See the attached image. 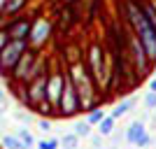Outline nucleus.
I'll list each match as a JSON object with an SVG mask.
<instances>
[{
  "instance_id": "obj_1",
  "label": "nucleus",
  "mask_w": 156,
  "mask_h": 149,
  "mask_svg": "<svg viewBox=\"0 0 156 149\" xmlns=\"http://www.w3.org/2000/svg\"><path fill=\"white\" fill-rule=\"evenodd\" d=\"M28 42H19V40H12L9 44L0 51V72L2 75H12V70L16 68V63H19V59L23 56V51L28 49Z\"/></svg>"
},
{
  "instance_id": "obj_2",
  "label": "nucleus",
  "mask_w": 156,
  "mask_h": 149,
  "mask_svg": "<svg viewBox=\"0 0 156 149\" xmlns=\"http://www.w3.org/2000/svg\"><path fill=\"white\" fill-rule=\"evenodd\" d=\"M79 110H82V107H79L77 86H75V82L70 79V75L65 72V89H63V96H61V103H58V114L61 117H75Z\"/></svg>"
},
{
  "instance_id": "obj_3",
  "label": "nucleus",
  "mask_w": 156,
  "mask_h": 149,
  "mask_svg": "<svg viewBox=\"0 0 156 149\" xmlns=\"http://www.w3.org/2000/svg\"><path fill=\"white\" fill-rule=\"evenodd\" d=\"M47 100V75L42 77L33 79L30 84H26V98H23V103L33 110H37L40 105Z\"/></svg>"
},
{
  "instance_id": "obj_4",
  "label": "nucleus",
  "mask_w": 156,
  "mask_h": 149,
  "mask_svg": "<svg viewBox=\"0 0 156 149\" xmlns=\"http://www.w3.org/2000/svg\"><path fill=\"white\" fill-rule=\"evenodd\" d=\"M51 35V21L47 19V16H37V19L33 21V28H30V37H28V44L37 51L40 47L44 44L47 40Z\"/></svg>"
},
{
  "instance_id": "obj_5",
  "label": "nucleus",
  "mask_w": 156,
  "mask_h": 149,
  "mask_svg": "<svg viewBox=\"0 0 156 149\" xmlns=\"http://www.w3.org/2000/svg\"><path fill=\"white\" fill-rule=\"evenodd\" d=\"M63 89H65V72H61V70L49 72V75H47V100H49L56 110H58Z\"/></svg>"
},
{
  "instance_id": "obj_6",
  "label": "nucleus",
  "mask_w": 156,
  "mask_h": 149,
  "mask_svg": "<svg viewBox=\"0 0 156 149\" xmlns=\"http://www.w3.org/2000/svg\"><path fill=\"white\" fill-rule=\"evenodd\" d=\"M126 142L137 147V149H144V147L151 144V137H149V133L144 130L142 121H133L128 128H126Z\"/></svg>"
},
{
  "instance_id": "obj_7",
  "label": "nucleus",
  "mask_w": 156,
  "mask_h": 149,
  "mask_svg": "<svg viewBox=\"0 0 156 149\" xmlns=\"http://www.w3.org/2000/svg\"><path fill=\"white\" fill-rule=\"evenodd\" d=\"M30 28H33V21L26 19V16H16V19L7 21V35H9V40L28 42V37H30Z\"/></svg>"
},
{
  "instance_id": "obj_8",
  "label": "nucleus",
  "mask_w": 156,
  "mask_h": 149,
  "mask_svg": "<svg viewBox=\"0 0 156 149\" xmlns=\"http://www.w3.org/2000/svg\"><path fill=\"white\" fill-rule=\"evenodd\" d=\"M35 59H37V51H35L33 47H28L26 51H23V56L19 59L16 68L12 70V79H14V82H21V84H26V77H28V72H30L33 63H35Z\"/></svg>"
},
{
  "instance_id": "obj_9",
  "label": "nucleus",
  "mask_w": 156,
  "mask_h": 149,
  "mask_svg": "<svg viewBox=\"0 0 156 149\" xmlns=\"http://www.w3.org/2000/svg\"><path fill=\"white\" fill-rule=\"evenodd\" d=\"M130 59H133V65H135L137 72H147L149 70V59H147V51H144L142 42L137 40V35L130 37Z\"/></svg>"
},
{
  "instance_id": "obj_10",
  "label": "nucleus",
  "mask_w": 156,
  "mask_h": 149,
  "mask_svg": "<svg viewBox=\"0 0 156 149\" xmlns=\"http://www.w3.org/2000/svg\"><path fill=\"white\" fill-rule=\"evenodd\" d=\"M140 5H142V12H144V16H147V21H149L151 30L156 33V9H154V5H151V0H140Z\"/></svg>"
},
{
  "instance_id": "obj_11",
  "label": "nucleus",
  "mask_w": 156,
  "mask_h": 149,
  "mask_svg": "<svg viewBox=\"0 0 156 149\" xmlns=\"http://www.w3.org/2000/svg\"><path fill=\"white\" fill-rule=\"evenodd\" d=\"M133 105H135V100H133V98H128V100H121V103H119L117 107L112 110V114H110V117H112V119H121V117H124V114H126L128 110H133Z\"/></svg>"
},
{
  "instance_id": "obj_12",
  "label": "nucleus",
  "mask_w": 156,
  "mask_h": 149,
  "mask_svg": "<svg viewBox=\"0 0 156 149\" xmlns=\"http://www.w3.org/2000/svg\"><path fill=\"white\" fill-rule=\"evenodd\" d=\"M28 0H7V5H5V14L7 16H16V14L26 7Z\"/></svg>"
},
{
  "instance_id": "obj_13",
  "label": "nucleus",
  "mask_w": 156,
  "mask_h": 149,
  "mask_svg": "<svg viewBox=\"0 0 156 149\" xmlns=\"http://www.w3.org/2000/svg\"><path fill=\"white\" fill-rule=\"evenodd\" d=\"M114 123H117V119H112L110 114H107L103 121L98 123V133H100V135H112V130H114Z\"/></svg>"
},
{
  "instance_id": "obj_14",
  "label": "nucleus",
  "mask_w": 156,
  "mask_h": 149,
  "mask_svg": "<svg viewBox=\"0 0 156 149\" xmlns=\"http://www.w3.org/2000/svg\"><path fill=\"white\" fill-rule=\"evenodd\" d=\"M105 117H107V114H105V112L100 110V107H96V110L86 112V123H89V126H98V123L103 121Z\"/></svg>"
},
{
  "instance_id": "obj_15",
  "label": "nucleus",
  "mask_w": 156,
  "mask_h": 149,
  "mask_svg": "<svg viewBox=\"0 0 156 149\" xmlns=\"http://www.w3.org/2000/svg\"><path fill=\"white\" fill-rule=\"evenodd\" d=\"M16 137L23 142V147H26V149H33L35 144H37V142H35V137L28 133V128H19V130H16Z\"/></svg>"
},
{
  "instance_id": "obj_16",
  "label": "nucleus",
  "mask_w": 156,
  "mask_h": 149,
  "mask_svg": "<svg viewBox=\"0 0 156 149\" xmlns=\"http://www.w3.org/2000/svg\"><path fill=\"white\" fill-rule=\"evenodd\" d=\"M2 147H5V149H26L23 142H21L16 135H5V137H2Z\"/></svg>"
},
{
  "instance_id": "obj_17",
  "label": "nucleus",
  "mask_w": 156,
  "mask_h": 149,
  "mask_svg": "<svg viewBox=\"0 0 156 149\" xmlns=\"http://www.w3.org/2000/svg\"><path fill=\"white\" fill-rule=\"evenodd\" d=\"M61 144H63V149H77L79 137L75 135V133H68V135H63V137H61Z\"/></svg>"
},
{
  "instance_id": "obj_18",
  "label": "nucleus",
  "mask_w": 156,
  "mask_h": 149,
  "mask_svg": "<svg viewBox=\"0 0 156 149\" xmlns=\"http://www.w3.org/2000/svg\"><path fill=\"white\" fill-rule=\"evenodd\" d=\"M91 128H93V126H89L86 121H79L77 126H75V135H77V137H89V135H91Z\"/></svg>"
},
{
  "instance_id": "obj_19",
  "label": "nucleus",
  "mask_w": 156,
  "mask_h": 149,
  "mask_svg": "<svg viewBox=\"0 0 156 149\" xmlns=\"http://www.w3.org/2000/svg\"><path fill=\"white\" fill-rule=\"evenodd\" d=\"M35 147H37V149H58V147H61V140H56V137H49V140H40Z\"/></svg>"
},
{
  "instance_id": "obj_20",
  "label": "nucleus",
  "mask_w": 156,
  "mask_h": 149,
  "mask_svg": "<svg viewBox=\"0 0 156 149\" xmlns=\"http://www.w3.org/2000/svg\"><path fill=\"white\" fill-rule=\"evenodd\" d=\"M14 119L21 121V123H26V126H30V123H33V117L28 114V112H14Z\"/></svg>"
},
{
  "instance_id": "obj_21",
  "label": "nucleus",
  "mask_w": 156,
  "mask_h": 149,
  "mask_svg": "<svg viewBox=\"0 0 156 149\" xmlns=\"http://www.w3.org/2000/svg\"><path fill=\"white\" fill-rule=\"evenodd\" d=\"M144 107H147V110H156V93H147V96H144Z\"/></svg>"
},
{
  "instance_id": "obj_22",
  "label": "nucleus",
  "mask_w": 156,
  "mask_h": 149,
  "mask_svg": "<svg viewBox=\"0 0 156 149\" xmlns=\"http://www.w3.org/2000/svg\"><path fill=\"white\" fill-rule=\"evenodd\" d=\"M9 42H12V40H9V35H7V28H0V51H2Z\"/></svg>"
},
{
  "instance_id": "obj_23",
  "label": "nucleus",
  "mask_w": 156,
  "mask_h": 149,
  "mask_svg": "<svg viewBox=\"0 0 156 149\" xmlns=\"http://www.w3.org/2000/svg\"><path fill=\"white\" fill-rule=\"evenodd\" d=\"M54 110H56V107H54V105L49 103V100H44V103H42V105L37 107V112H40V114H51Z\"/></svg>"
},
{
  "instance_id": "obj_24",
  "label": "nucleus",
  "mask_w": 156,
  "mask_h": 149,
  "mask_svg": "<svg viewBox=\"0 0 156 149\" xmlns=\"http://www.w3.org/2000/svg\"><path fill=\"white\" fill-rule=\"evenodd\" d=\"M37 128L42 130V133H47V130H51V121H49V119H40V121H37Z\"/></svg>"
},
{
  "instance_id": "obj_25",
  "label": "nucleus",
  "mask_w": 156,
  "mask_h": 149,
  "mask_svg": "<svg viewBox=\"0 0 156 149\" xmlns=\"http://www.w3.org/2000/svg\"><path fill=\"white\" fill-rule=\"evenodd\" d=\"M149 91H151V93H156V77L149 82Z\"/></svg>"
},
{
  "instance_id": "obj_26",
  "label": "nucleus",
  "mask_w": 156,
  "mask_h": 149,
  "mask_svg": "<svg viewBox=\"0 0 156 149\" xmlns=\"http://www.w3.org/2000/svg\"><path fill=\"white\" fill-rule=\"evenodd\" d=\"M5 5H7V0H0V16L5 14Z\"/></svg>"
},
{
  "instance_id": "obj_27",
  "label": "nucleus",
  "mask_w": 156,
  "mask_h": 149,
  "mask_svg": "<svg viewBox=\"0 0 156 149\" xmlns=\"http://www.w3.org/2000/svg\"><path fill=\"white\" fill-rule=\"evenodd\" d=\"M2 105H5V91L0 89V107H2Z\"/></svg>"
},
{
  "instance_id": "obj_28",
  "label": "nucleus",
  "mask_w": 156,
  "mask_h": 149,
  "mask_svg": "<svg viewBox=\"0 0 156 149\" xmlns=\"http://www.w3.org/2000/svg\"><path fill=\"white\" fill-rule=\"evenodd\" d=\"M0 121H2V107H0Z\"/></svg>"
},
{
  "instance_id": "obj_29",
  "label": "nucleus",
  "mask_w": 156,
  "mask_h": 149,
  "mask_svg": "<svg viewBox=\"0 0 156 149\" xmlns=\"http://www.w3.org/2000/svg\"><path fill=\"white\" fill-rule=\"evenodd\" d=\"M154 75H156V68H154Z\"/></svg>"
}]
</instances>
